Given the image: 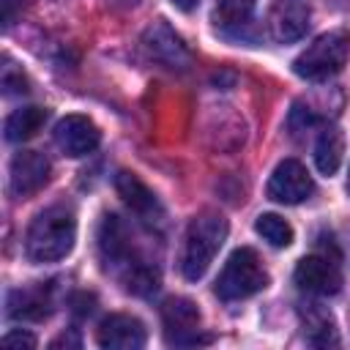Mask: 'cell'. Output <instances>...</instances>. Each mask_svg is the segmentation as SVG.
I'll return each instance as SVG.
<instances>
[{"instance_id":"1","label":"cell","mask_w":350,"mask_h":350,"mask_svg":"<svg viewBox=\"0 0 350 350\" xmlns=\"http://www.w3.org/2000/svg\"><path fill=\"white\" fill-rule=\"evenodd\" d=\"M96 241H98V257H101L104 268L120 273V282H123V287L129 293L148 295V293H153L159 287V273L134 254L129 230L118 216L107 213L101 219Z\"/></svg>"},{"instance_id":"2","label":"cell","mask_w":350,"mask_h":350,"mask_svg":"<svg viewBox=\"0 0 350 350\" xmlns=\"http://www.w3.org/2000/svg\"><path fill=\"white\" fill-rule=\"evenodd\" d=\"M77 241V219L66 205H49L30 221L25 232V254L30 262H57Z\"/></svg>"},{"instance_id":"3","label":"cell","mask_w":350,"mask_h":350,"mask_svg":"<svg viewBox=\"0 0 350 350\" xmlns=\"http://www.w3.org/2000/svg\"><path fill=\"white\" fill-rule=\"evenodd\" d=\"M227 230H230L227 219L216 211H202L189 221L183 232V249H180V273L189 282H197L205 276L221 243L227 241Z\"/></svg>"},{"instance_id":"4","label":"cell","mask_w":350,"mask_h":350,"mask_svg":"<svg viewBox=\"0 0 350 350\" xmlns=\"http://www.w3.org/2000/svg\"><path fill=\"white\" fill-rule=\"evenodd\" d=\"M347 57H350V33L347 30H328V33L317 36L293 60V71L301 79L320 82V79H328V77L339 74L345 68Z\"/></svg>"},{"instance_id":"5","label":"cell","mask_w":350,"mask_h":350,"mask_svg":"<svg viewBox=\"0 0 350 350\" xmlns=\"http://www.w3.org/2000/svg\"><path fill=\"white\" fill-rule=\"evenodd\" d=\"M265 287H268L265 265L260 262L254 249L241 246L227 257L224 268L216 276V287L213 290H216V295L221 301H243V298H249V295H254V293H260Z\"/></svg>"},{"instance_id":"6","label":"cell","mask_w":350,"mask_h":350,"mask_svg":"<svg viewBox=\"0 0 350 350\" xmlns=\"http://www.w3.org/2000/svg\"><path fill=\"white\" fill-rule=\"evenodd\" d=\"M142 52L153 60V63H159V66H164V68H178V71H183L189 63H191V55H189V49H186V44H183V38L167 25V22H153L145 33H142Z\"/></svg>"},{"instance_id":"7","label":"cell","mask_w":350,"mask_h":350,"mask_svg":"<svg viewBox=\"0 0 350 350\" xmlns=\"http://www.w3.org/2000/svg\"><path fill=\"white\" fill-rule=\"evenodd\" d=\"M312 191H314V180L306 172V167L295 159L279 161L268 178V197L282 205H298V202L309 200Z\"/></svg>"},{"instance_id":"8","label":"cell","mask_w":350,"mask_h":350,"mask_svg":"<svg viewBox=\"0 0 350 350\" xmlns=\"http://www.w3.org/2000/svg\"><path fill=\"white\" fill-rule=\"evenodd\" d=\"M164 336L170 345H200L211 336H200V312L189 298H167L161 304Z\"/></svg>"},{"instance_id":"9","label":"cell","mask_w":350,"mask_h":350,"mask_svg":"<svg viewBox=\"0 0 350 350\" xmlns=\"http://www.w3.org/2000/svg\"><path fill=\"white\" fill-rule=\"evenodd\" d=\"M293 279L304 293H312V295H334L342 287V271L325 254H309L298 260Z\"/></svg>"},{"instance_id":"10","label":"cell","mask_w":350,"mask_h":350,"mask_svg":"<svg viewBox=\"0 0 350 350\" xmlns=\"http://www.w3.org/2000/svg\"><path fill=\"white\" fill-rule=\"evenodd\" d=\"M55 142L66 156L79 159V156H88L98 148L101 131L85 115H66L55 123Z\"/></svg>"},{"instance_id":"11","label":"cell","mask_w":350,"mask_h":350,"mask_svg":"<svg viewBox=\"0 0 350 350\" xmlns=\"http://www.w3.org/2000/svg\"><path fill=\"white\" fill-rule=\"evenodd\" d=\"M49 180V159L38 150H19L8 167V189L14 197H30Z\"/></svg>"},{"instance_id":"12","label":"cell","mask_w":350,"mask_h":350,"mask_svg":"<svg viewBox=\"0 0 350 350\" xmlns=\"http://www.w3.org/2000/svg\"><path fill=\"white\" fill-rule=\"evenodd\" d=\"M148 339L142 320L131 314H107L96 328V342L104 350H139Z\"/></svg>"},{"instance_id":"13","label":"cell","mask_w":350,"mask_h":350,"mask_svg":"<svg viewBox=\"0 0 350 350\" xmlns=\"http://www.w3.org/2000/svg\"><path fill=\"white\" fill-rule=\"evenodd\" d=\"M309 27V3L306 0H273L268 11V30L279 44L298 41Z\"/></svg>"},{"instance_id":"14","label":"cell","mask_w":350,"mask_h":350,"mask_svg":"<svg viewBox=\"0 0 350 350\" xmlns=\"http://www.w3.org/2000/svg\"><path fill=\"white\" fill-rule=\"evenodd\" d=\"M115 189H118L120 200H123L142 221H148V224L161 221L164 211H161L156 194H153L134 172H118V175H115Z\"/></svg>"},{"instance_id":"15","label":"cell","mask_w":350,"mask_h":350,"mask_svg":"<svg viewBox=\"0 0 350 350\" xmlns=\"http://www.w3.org/2000/svg\"><path fill=\"white\" fill-rule=\"evenodd\" d=\"M52 312L49 287H19L8 293V317L11 320H44Z\"/></svg>"},{"instance_id":"16","label":"cell","mask_w":350,"mask_h":350,"mask_svg":"<svg viewBox=\"0 0 350 350\" xmlns=\"http://www.w3.org/2000/svg\"><path fill=\"white\" fill-rule=\"evenodd\" d=\"M254 0H219L213 11V22L227 36H241L252 25Z\"/></svg>"},{"instance_id":"17","label":"cell","mask_w":350,"mask_h":350,"mask_svg":"<svg viewBox=\"0 0 350 350\" xmlns=\"http://www.w3.org/2000/svg\"><path fill=\"white\" fill-rule=\"evenodd\" d=\"M345 156V137L336 126H325L314 142V164L323 175H334L342 167Z\"/></svg>"},{"instance_id":"18","label":"cell","mask_w":350,"mask_h":350,"mask_svg":"<svg viewBox=\"0 0 350 350\" xmlns=\"http://www.w3.org/2000/svg\"><path fill=\"white\" fill-rule=\"evenodd\" d=\"M49 112L44 107H22L14 109L5 118V139L8 142H25L30 137H36L41 131V126L46 123Z\"/></svg>"},{"instance_id":"19","label":"cell","mask_w":350,"mask_h":350,"mask_svg":"<svg viewBox=\"0 0 350 350\" xmlns=\"http://www.w3.org/2000/svg\"><path fill=\"white\" fill-rule=\"evenodd\" d=\"M254 230H257V235H262L276 249H284L293 243V227L276 213H260L254 221Z\"/></svg>"},{"instance_id":"20","label":"cell","mask_w":350,"mask_h":350,"mask_svg":"<svg viewBox=\"0 0 350 350\" xmlns=\"http://www.w3.org/2000/svg\"><path fill=\"white\" fill-rule=\"evenodd\" d=\"M314 123H317V115L312 112V107L304 104V101H298V104L293 107V112H290V131H293V134H304V131H309Z\"/></svg>"},{"instance_id":"21","label":"cell","mask_w":350,"mask_h":350,"mask_svg":"<svg viewBox=\"0 0 350 350\" xmlns=\"http://www.w3.org/2000/svg\"><path fill=\"white\" fill-rule=\"evenodd\" d=\"M3 93H5V96L27 93V79H25L22 71L14 68V63H5V66H3Z\"/></svg>"},{"instance_id":"22","label":"cell","mask_w":350,"mask_h":350,"mask_svg":"<svg viewBox=\"0 0 350 350\" xmlns=\"http://www.w3.org/2000/svg\"><path fill=\"white\" fill-rule=\"evenodd\" d=\"M3 345L5 347H16V350H30V347H36V336L33 334H27V331H22V328H14V331H8L5 336H3Z\"/></svg>"},{"instance_id":"23","label":"cell","mask_w":350,"mask_h":350,"mask_svg":"<svg viewBox=\"0 0 350 350\" xmlns=\"http://www.w3.org/2000/svg\"><path fill=\"white\" fill-rule=\"evenodd\" d=\"M3 3V25H11L14 19V0H0Z\"/></svg>"},{"instance_id":"24","label":"cell","mask_w":350,"mask_h":350,"mask_svg":"<svg viewBox=\"0 0 350 350\" xmlns=\"http://www.w3.org/2000/svg\"><path fill=\"white\" fill-rule=\"evenodd\" d=\"M175 8H180V11H194L197 5H200V0H170Z\"/></svg>"},{"instance_id":"25","label":"cell","mask_w":350,"mask_h":350,"mask_svg":"<svg viewBox=\"0 0 350 350\" xmlns=\"http://www.w3.org/2000/svg\"><path fill=\"white\" fill-rule=\"evenodd\" d=\"M60 345H74V347H79V339H77V336H66V334H63V336H57V339L52 342V347H60Z\"/></svg>"},{"instance_id":"26","label":"cell","mask_w":350,"mask_h":350,"mask_svg":"<svg viewBox=\"0 0 350 350\" xmlns=\"http://www.w3.org/2000/svg\"><path fill=\"white\" fill-rule=\"evenodd\" d=\"M118 3H126V5H134L137 0H118Z\"/></svg>"},{"instance_id":"27","label":"cell","mask_w":350,"mask_h":350,"mask_svg":"<svg viewBox=\"0 0 350 350\" xmlns=\"http://www.w3.org/2000/svg\"><path fill=\"white\" fill-rule=\"evenodd\" d=\"M347 189H350V180H347Z\"/></svg>"}]
</instances>
